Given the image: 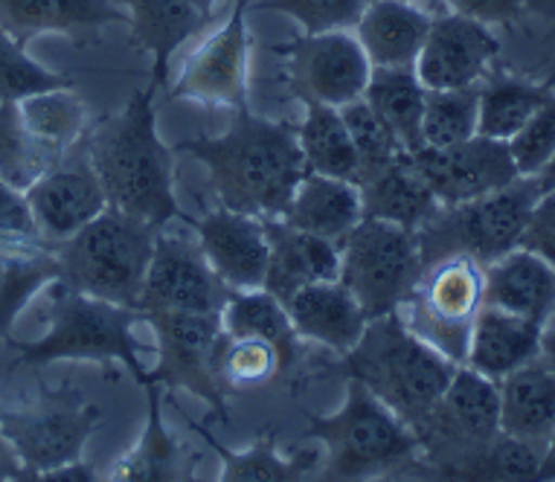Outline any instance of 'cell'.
Segmentation results:
<instances>
[{"mask_svg":"<svg viewBox=\"0 0 555 482\" xmlns=\"http://www.w3.org/2000/svg\"><path fill=\"white\" fill-rule=\"evenodd\" d=\"M149 421L143 437L117 465L111 480L117 482H181L195 477V463L166 430L160 409V383H146Z\"/></svg>","mask_w":555,"mask_h":482,"instance_id":"4dcf8cb0","label":"cell"},{"mask_svg":"<svg viewBox=\"0 0 555 482\" xmlns=\"http://www.w3.org/2000/svg\"><path fill=\"white\" fill-rule=\"evenodd\" d=\"M155 93V84L137 91L119 114L88 131L85 146L108 207L152 227H166L183 212L175 198L172 148L157 136Z\"/></svg>","mask_w":555,"mask_h":482,"instance_id":"7a4b0ae2","label":"cell"},{"mask_svg":"<svg viewBox=\"0 0 555 482\" xmlns=\"http://www.w3.org/2000/svg\"><path fill=\"white\" fill-rule=\"evenodd\" d=\"M288 58V84L302 105L344 108L364 96L373 64L349 29L306 32L283 47Z\"/></svg>","mask_w":555,"mask_h":482,"instance_id":"4fadbf2b","label":"cell"},{"mask_svg":"<svg viewBox=\"0 0 555 482\" xmlns=\"http://www.w3.org/2000/svg\"><path fill=\"white\" fill-rule=\"evenodd\" d=\"M302 157L309 172L358 183V155L352 134L346 128L340 108L306 105V119L297 126Z\"/></svg>","mask_w":555,"mask_h":482,"instance_id":"e575fe53","label":"cell"},{"mask_svg":"<svg viewBox=\"0 0 555 482\" xmlns=\"http://www.w3.org/2000/svg\"><path fill=\"white\" fill-rule=\"evenodd\" d=\"M192 3H195L201 12H207V15H210V10L219 3V0H192Z\"/></svg>","mask_w":555,"mask_h":482,"instance_id":"6f0895ef","label":"cell"},{"mask_svg":"<svg viewBox=\"0 0 555 482\" xmlns=\"http://www.w3.org/2000/svg\"><path fill=\"white\" fill-rule=\"evenodd\" d=\"M100 477L93 473L91 465H85L82 459L79 463L62 465V468H55V471H47L38 477V482H96Z\"/></svg>","mask_w":555,"mask_h":482,"instance_id":"681fc988","label":"cell"},{"mask_svg":"<svg viewBox=\"0 0 555 482\" xmlns=\"http://www.w3.org/2000/svg\"><path fill=\"white\" fill-rule=\"evenodd\" d=\"M262 224L271 247L264 291L276 300L285 302L306 285L335 283L340 276V245L294 227L285 219H262Z\"/></svg>","mask_w":555,"mask_h":482,"instance_id":"ffe728a7","label":"cell"},{"mask_svg":"<svg viewBox=\"0 0 555 482\" xmlns=\"http://www.w3.org/2000/svg\"><path fill=\"white\" fill-rule=\"evenodd\" d=\"M482 302L544 323L555 309V268L529 247H515L482 268Z\"/></svg>","mask_w":555,"mask_h":482,"instance_id":"7402d4cb","label":"cell"},{"mask_svg":"<svg viewBox=\"0 0 555 482\" xmlns=\"http://www.w3.org/2000/svg\"><path fill=\"white\" fill-rule=\"evenodd\" d=\"M216 369L224 390H254L283 375L280 355L271 343L259 337H230L228 331L221 337Z\"/></svg>","mask_w":555,"mask_h":482,"instance_id":"60d3db41","label":"cell"},{"mask_svg":"<svg viewBox=\"0 0 555 482\" xmlns=\"http://www.w3.org/2000/svg\"><path fill=\"white\" fill-rule=\"evenodd\" d=\"M134 41L152 53V84L157 91L169 82V64L178 47L207 29L210 15L192 0H126Z\"/></svg>","mask_w":555,"mask_h":482,"instance_id":"484cf974","label":"cell"},{"mask_svg":"<svg viewBox=\"0 0 555 482\" xmlns=\"http://www.w3.org/2000/svg\"><path fill=\"white\" fill-rule=\"evenodd\" d=\"M425 477L451 480L454 471L501 437V390L472 366H460L442 399L416 425Z\"/></svg>","mask_w":555,"mask_h":482,"instance_id":"ba28073f","label":"cell"},{"mask_svg":"<svg viewBox=\"0 0 555 482\" xmlns=\"http://www.w3.org/2000/svg\"><path fill=\"white\" fill-rule=\"evenodd\" d=\"M541 456H544V451H538L535 445L501 433L492 445L482 447L480 454L460 465L451 480H538Z\"/></svg>","mask_w":555,"mask_h":482,"instance_id":"b9f144b4","label":"cell"},{"mask_svg":"<svg viewBox=\"0 0 555 482\" xmlns=\"http://www.w3.org/2000/svg\"><path fill=\"white\" fill-rule=\"evenodd\" d=\"M198 433L207 445L216 447L224 482H300L318 477L314 471L323 465V447H302L292 456H280L273 439L264 437L247 451H228L204 428H198Z\"/></svg>","mask_w":555,"mask_h":482,"instance_id":"836d02e7","label":"cell"},{"mask_svg":"<svg viewBox=\"0 0 555 482\" xmlns=\"http://www.w3.org/2000/svg\"><path fill=\"white\" fill-rule=\"evenodd\" d=\"M0 480H24V468H21L18 456L12 454L7 439L0 437Z\"/></svg>","mask_w":555,"mask_h":482,"instance_id":"816d5d0a","label":"cell"},{"mask_svg":"<svg viewBox=\"0 0 555 482\" xmlns=\"http://www.w3.org/2000/svg\"><path fill=\"white\" fill-rule=\"evenodd\" d=\"M480 88V117L477 134L506 140L518 134L535 110L555 96L553 84H535L509 74H486Z\"/></svg>","mask_w":555,"mask_h":482,"instance_id":"d6a6232c","label":"cell"},{"mask_svg":"<svg viewBox=\"0 0 555 482\" xmlns=\"http://www.w3.org/2000/svg\"><path fill=\"white\" fill-rule=\"evenodd\" d=\"M160 230L164 227H152L146 221L108 207L76 236L55 245V283L96 300L137 309Z\"/></svg>","mask_w":555,"mask_h":482,"instance_id":"8992f818","label":"cell"},{"mask_svg":"<svg viewBox=\"0 0 555 482\" xmlns=\"http://www.w3.org/2000/svg\"><path fill=\"white\" fill-rule=\"evenodd\" d=\"M535 174H520L503 190L480 198L439 207L420 230L422 268L437 264L451 256H468L482 268L524 245L532 210L541 198Z\"/></svg>","mask_w":555,"mask_h":482,"instance_id":"52a82bcc","label":"cell"},{"mask_svg":"<svg viewBox=\"0 0 555 482\" xmlns=\"http://www.w3.org/2000/svg\"><path fill=\"white\" fill-rule=\"evenodd\" d=\"M44 242L24 195L0 183V250Z\"/></svg>","mask_w":555,"mask_h":482,"instance_id":"bcb514c9","label":"cell"},{"mask_svg":"<svg viewBox=\"0 0 555 482\" xmlns=\"http://www.w3.org/2000/svg\"><path fill=\"white\" fill-rule=\"evenodd\" d=\"M100 421L102 409L96 404L76 390H55L0 409V437L18 456L24 480H38L41 473L79 463Z\"/></svg>","mask_w":555,"mask_h":482,"instance_id":"30bf717a","label":"cell"},{"mask_svg":"<svg viewBox=\"0 0 555 482\" xmlns=\"http://www.w3.org/2000/svg\"><path fill=\"white\" fill-rule=\"evenodd\" d=\"M538 178V183H541V190H555V155L550 157V164L544 166V169H541V172L535 174Z\"/></svg>","mask_w":555,"mask_h":482,"instance_id":"db71d44e","label":"cell"},{"mask_svg":"<svg viewBox=\"0 0 555 482\" xmlns=\"http://www.w3.org/2000/svg\"><path fill=\"white\" fill-rule=\"evenodd\" d=\"M62 157L29 131L18 102H0V183L24 195L41 174L62 164Z\"/></svg>","mask_w":555,"mask_h":482,"instance_id":"8d00e7d4","label":"cell"},{"mask_svg":"<svg viewBox=\"0 0 555 482\" xmlns=\"http://www.w3.org/2000/svg\"><path fill=\"white\" fill-rule=\"evenodd\" d=\"M59 279L55 245H38L0 256V343L10 340L18 314L41 288Z\"/></svg>","mask_w":555,"mask_h":482,"instance_id":"d590c367","label":"cell"},{"mask_svg":"<svg viewBox=\"0 0 555 482\" xmlns=\"http://www.w3.org/2000/svg\"><path fill=\"white\" fill-rule=\"evenodd\" d=\"M480 117V88H454V91H428L425 96V117L422 134L425 146L446 148L477 136Z\"/></svg>","mask_w":555,"mask_h":482,"instance_id":"f35d334b","label":"cell"},{"mask_svg":"<svg viewBox=\"0 0 555 482\" xmlns=\"http://www.w3.org/2000/svg\"><path fill=\"white\" fill-rule=\"evenodd\" d=\"M437 12L413 0H370L356 24L358 41L373 67H410L420 58Z\"/></svg>","mask_w":555,"mask_h":482,"instance_id":"cb8c5ba5","label":"cell"},{"mask_svg":"<svg viewBox=\"0 0 555 482\" xmlns=\"http://www.w3.org/2000/svg\"><path fill=\"white\" fill-rule=\"evenodd\" d=\"M425 96L428 88L422 84L416 64L410 67H373L370 82H366L364 100L370 108L384 119L399 146L408 155H416L425 148L422 134V117H425Z\"/></svg>","mask_w":555,"mask_h":482,"instance_id":"f546056e","label":"cell"},{"mask_svg":"<svg viewBox=\"0 0 555 482\" xmlns=\"http://www.w3.org/2000/svg\"><path fill=\"white\" fill-rule=\"evenodd\" d=\"M143 314L126 305L70 291L62 283L50 285L47 331L38 340H7L18 352V366H50L59 361L122 364L137 383H152V369L140 361L131 328Z\"/></svg>","mask_w":555,"mask_h":482,"instance_id":"5b68a950","label":"cell"},{"mask_svg":"<svg viewBox=\"0 0 555 482\" xmlns=\"http://www.w3.org/2000/svg\"><path fill=\"white\" fill-rule=\"evenodd\" d=\"M283 219L306 233L344 245V238L364 219L361 186L328 174L306 172Z\"/></svg>","mask_w":555,"mask_h":482,"instance_id":"83f0119b","label":"cell"},{"mask_svg":"<svg viewBox=\"0 0 555 482\" xmlns=\"http://www.w3.org/2000/svg\"><path fill=\"white\" fill-rule=\"evenodd\" d=\"M448 10L480 24H512L527 12V0H442Z\"/></svg>","mask_w":555,"mask_h":482,"instance_id":"c3c4849f","label":"cell"},{"mask_svg":"<svg viewBox=\"0 0 555 482\" xmlns=\"http://www.w3.org/2000/svg\"><path fill=\"white\" fill-rule=\"evenodd\" d=\"M181 221L195 230L207 262L230 291L264 288L271 247H268L262 219L219 207V210L207 212L204 219H190L183 212Z\"/></svg>","mask_w":555,"mask_h":482,"instance_id":"d6986e66","label":"cell"},{"mask_svg":"<svg viewBox=\"0 0 555 482\" xmlns=\"http://www.w3.org/2000/svg\"><path fill=\"white\" fill-rule=\"evenodd\" d=\"M221 326L230 337H259L271 343L280 355L283 375L300 357V335L294 328L288 309L271 291H233L228 305L221 309Z\"/></svg>","mask_w":555,"mask_h":482,"instance_id":"1f68e13d","label":"cell"},{"mask_svg":"<svg viewBox=\"0 0 555 482\" xmlns=\"http://www.w3.org/2000/svg\"><path fill=\"white\" fill-rule=\"evenodd\" d=\"M520 174H538L555 155V96L535 110V117L509 140Z\"/></svg>","mask_w":555,"mask_h":482,"instance_id":"f6af8a7d","label":"cell"},{"mask_svg":"<svg viewBox=\"0 0 555 482\" xmlns=\"http://www.w3.org/2000/svg\"><path fill=\"white\" fill-rule=\"evenodd\" d=\"M416 230L392 221L361 219L340 245V276L370 320L399 311L422 276Z\"/></svg>","mask_w":555,"mask_h":482,"instance_id":"9c48e42d","label":"cell"},{"mask_svg":"<svg viewBox=\"0 0 555 482\" xmlns=\"http://www.w3.org/2000/svg\"><path fill=\"white\" fill-rule=\"evenodd\" d=\"M501 390V433L544 451L555 433V373L541 357L498 381Z\"/></svg>","mask_w":555,"mask_h":482,"instance_id":"4316f807","label":"cell"},{"mask_svg":"<svg viewBox=\"0 0 555 482\" xmlns=\"http://www.w3.org/2000/svg\"><path fill=\"white\" fill-rule=\"evenodd\" d=\"M538 357H541V364H544L546 369H553L555 373V309L550 311L544 323H541V352H538Z\"/></svg>","mask_w":555,"mask_h":482,"instance_id":"f907efd6","label":"cell"},{"mask_svg":"<svg viewBox=\"0 0 555 482\" xmlns=\"http://www.w3.org/2000/svg\"><path fill=\"white\" fill-rule=\"evenodd\" d=\"M541 352V323L520 317L498 305H486L477 311L468 337V355L465 366L492 381H503L506 375L535 361Z\"/></svg>","mask_w":555,"mask_h":482,"instance_id":"44dd1931","label":"cell"},{"mask_svg":"<svg viewBox=\"0 0 555 482\" xmlns=\"http://www.w3.org/2000/svg\"><path fill=\"white\" fill-rule=\"evenodd\" d=\"M285 309H288V317H292L300 340H314L337 355L356 347L370 323L356 297L337 279L306 285L285 300Z\"/></svg>","mask_w":555,"mask_h":482,"instance_id":"603a6c76","label":"cell"},{"mask_svg":"<svg viewBox=\"0 0 555 482\" xmlns=\"http://www.w3.org/2000/svg\"><path fill=\"white\" fill-rule=\"evenodd\" d=\"M178 148L207 166L221 207L256 219H283L297 183L309 172L297 126L250 110H238L221 136H198Z\"/></svg>","mask_w":555,"mask_h":482,"instance_id":"6da1fadb","label":"cell"},{"mask_svg":"<svg viewBox=\"0 0 555 482\" xmlns=\"http://www.w3.org/2000/svg\"><path fill=\"white\" fill-rule=\"evenodd\" d=\"M550 41H553V44H555V32H553V36H550Z\"/></svg>","mask_w":555,"mask_h":482,"instance_id":"680465c9","label":"cell"},{"mask_svg":"<svg viewBox=\"0 0 555 482\" xmlns=\"http://www.w3.org/2000/svg\"><path fill=\"white\" fill-rule=\"evenodd\" d=\"M169 100L247 110L245 12H230V18L192 50L169 84Z\"/></svg>","mask_w":555,"mask_h":482,"instance_id":"e0dca14e","label":"cell"},{"mask_svg":"<svg viewBox=\"0 0 555 482\" xmlns=\"http://www.w3.org/2000/svg\"><path fill=\"white\" fill-rule=\"evenodd\" d=\"M410 157L442 207L480 198L520 178L509 143L482 134L456 146H425Z\"/></svg>","mask_w":555,"mask_h":482,"instance_id":"2e32d148","label":"cell"},{"mask_svg":"<svg viewBox=\"0 0 555 482\" xmlns=\"http://www.w3.org/2000/svg\"><path fill=\"white\" fill-rule=\"evenodd\" d=\"M527 10H535L541 15H555V0H527Z\"/></svg>","mask_w":555,"mask_h":482,"instance_id":"11a10c76","label":"cell"},{"mask_svg":"<svg viewBox=\"0 0 555 482\" xmlns=\"http://www.w3.org/2000/svg\"><path fill=\"white\" fill-rule=\"evenodd\" d=\"M501 53V41L494 38L489 24L465 18L456 12H442L430 24L416 74L428 91H454L480 84L482 76Z\"/></svg>","mask_w":555,"mask_h":482,"instance_id":"ac0fdd59","label":"cell"},{"mask_svg":"<svg viewBox=\"0 0 555 482\" xmlns=\"http://www.w3.org/2000/svg\"><path fill=\"white\" fill-rule=\"evenodd\" d=\"M520 247L535 250L538 256H544L546 262L555 268V190L541 192Z\"/></svg>","mask_w":555,"mask_h":482,"instance_id":"7dc6e473","label":"cell"},{"mask_svg":"<svg viewBox=\"0 0 555 482\" xmlns=\"http://www.w3.org/2000/svg\"><path fill=\"white\" fill-rule=\"evenodd\" d=\"M24 200L50 245H62L64 238L76 236L108 210V195L88 157L85 140L62 157V164L41 174L24 192Z\"/></svg>","mask_w":555,"mask_h":482,"instance_id":"9a60e30c","label":"cell"},{"mask_svg":"<svg viewBox=\"0 0 555 482\" xmlns=\"http://www.w3.org/2000/svg\"><path fill=\"white\" fill-rule=\"evenodd\" d=\"M456 369L460 364L410 331L401 311L370 320L356 347L328 366V373L366 383L410 428L442 399Z\"/></svg>","mask_w":555,"mask_h":482,"instance_id":"277c9868","label":"cell"},{"mask_svg":"<svg viewBox=\"0 0 555 482\" xmlns=\"http://www.w3.org/2000/svg\"><path fill=\"white\" fill-rule=\"evenodd\" d=\"M230 294L233 291L221 283L207 262V256L198 245V236L192 238L183 236V233H164L160 230L137 311L140 314H155V311L221 314Z\"/></svg>","mask_w":555,"mask_h":482,"instance_id":"5bb4252c","label":"cell"},{"mask_svg":"<svg viewBox=\"0 0 555 482\" xmlns=\"http://www.w3.org/2000/svg\"><path fill=\"white\" fill-rule=\"evenodd\" d=\"M340 114H344L346 128H349L352 143H356L358 186L364 181H370L373 174L384 172V169L390 164H396L401 155H408V152L399 146V140L392 136L390 128L384 126V119L370 108V102H366L364 96L344 105Z\"/></svg>","mask_w":555,"mask_h":482,"instance_id":"ab89813d","label":"cell"},{"mask_svg":"<svg viewBox=\"0 0 555 482\" xmlns=\"http://www.w3.org/2000/svg\"><path fill=\"white\" fill-rule=\"evenodd\" d=\"M157 335V366L152 383L169 390H186L207 401L219 416H228V390L221 387L216 357H219L221 314L207 311H155L143 314Z\"/></svg>","mask_w":555,"mask_h":482,"instance_id":"7c38bea8","label":"cell"},{"mask_svg":"<svg viewBox=\"0 0 555 482\" xmlns=\"http://www.w3.org/2000/svg\"><path fill=\"white\" fill-rule=\"evenodd\" d=\"M480 309L482 264L468 256H451L422 271L420 283L399 311L413 335L463 366Z\"/></svg>","mask_w":555,"mask_h":482,"instance_id":"8fae6325","label":"cell"},{"mask_svg":"<svg viewBox=\"0 0 555 482\" xmlns=\"http://www.w3.org/2000/svg\"><path fill=\"white\" fill-rule=\"evenodd\" d=\"M70 76L47 70L44 64L29 58L21 41L0 29V102H18L33 93L70 88Z\"/></svg>","mask_w":555,"mask_h":482,"instance_id":"7bdbcfd3","label":"cell"},{"mask_svg":"<svg viewBox=\"0 0 555 482\" xmlns=\"http://www.w3.org/2000/svg\"><path fill=\"white\" fill-rule=\"evenodd\" d=\"M306 439L323 447L320 480L356 482L387 477H425L416 430L366 383L346 378L344 404L332 416H306Z\"/></svg>","mask_w":555,"mask_h":482,"instance_id":"3957f363","label":"cell"},{"mask_svg":"<svg viewBox=\"0 0 555 482\" xmlns=\"http://www.w3.org/2000/svg\"><path fill=\"white\" fill-rule=\"evenodd\" d=\"M230 3H233V12H247L256 0H230Z\"/></svg>","mask_w":555,"mask_h":482,"instance_id":"9f6ffc18","label":"cell"},{"mask_svg":"<svg viewBox=\"0 0 555 482\" xmlns=\"http://www.w3.org/2000/svg\"><path fill=\"white\" fill-rule=\"evenodd\" d=\"M538 480H555V433L553 439L546 442L544 456H541V471H538Z\"/></svg>","mask_w":555,"mask_h":482,"instance_id":"f5cc1de1","label":"cell"},{"mask_svg":"<svg viewBox=\"0 0 555 482\" xmlns=\"http://www.w3.org/2000/svg\"><path fill=\"white\" fill-rule=\"evenodd\" d=\"M18 108L29 131L62 155L79 146L91 131L88 108H85L82 96L74 93V84L24 96L18 100Z\"/></svg>","mask_w":555,"mask_h":482,"instance_id":"74e56055","label":"cell"},{"mask_svg":"<svg viewBox=\"0 0 555 482\" xmlns=\"http://www.w3.org/2000/svg\"><path fill=\"white\" fill-rule=\"evenodd\" d=\"M256 10L283 12L302 27V32L356 29L370 0H256Z\"/></svg>","mask_w":555,"mask_h":482,"instance_id":"ee69618b","label":"cell"},{"mask_svg":"<svg viewBox=\"0 0 555 482\" xmlns=\"http://www.w3.org/2000/svg\"><path fill=\"white\" fill-rule=\"evenodd\" d=\"M108 24H128L114 0H0V29L21 44L41 32L85 36Z\"/></svg>","mask_w":555,"mask_h":482,"instance_id":"d4e9b609","label":"cell"},{"mask_svg":"<svg viewBox=\"0 0 555 482\" xmlns=\"http://www.w3.org/2000/svg\"><path fill=\"white\" fill-rule=\"evenodd\" d=\"M361 207L364 219H382L408 230H420L442 204L430 192L413 157L401 155L384 172L361 183Z\"/></svg>","mask_w":555,"mask_h":482,"instance_id":"f1b7e54d","label":"cell"}]
</instances>
